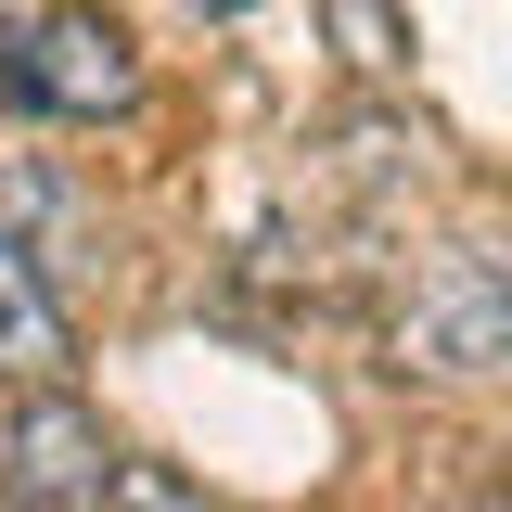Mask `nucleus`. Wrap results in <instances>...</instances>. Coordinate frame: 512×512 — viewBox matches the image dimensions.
<instances>
[{"label": "nucleus", "instance_id": "obj_4", "mask_svg": "<svg viewBox=\"0 0 512 512\" xmlns=\"http://www.w3.org/2000/svg\"><path fill=\"white\" fill-rule=\"evenodd\" d=\"M0 359H39V372L64 359V308L39 282V244L26 231H0Z\"/></svg>", "mask_w": 512, "mask_h": 512}, {"label": "nucleus", "instance_id": "obj_3", "mask_svg": "<svg viewBox=\"0 0 512 512\" xmlns=\"http://www.w3.org/2000/svg\"><path fill=\"white\" fill-rule=\"evenodd\" d=\"M103 474H116V448H103V423L64 384H39V397L0 410V500L13 512H90Z\"/></svg>", "mask_w": 512, "mask_h": 512}, {"label": "nucleus", "instance_id": "obj_5", "mask_svg": "<svg viewBox=\"0 0 512 512\" xmlns=\"http://www.w3.org/2000/svg\"><path fill=\"white\" fill-rule=\"evenodd\" d=\"M90 512H205V487H180L167 461H116V474H103V500H90Z\"/></svg>", "mask_w": 512, "mask_h": 512}, {"label": "nucleus", "instance_id": "obj_6", "mask_svg": "<svg viewBox=\"0 0 512 512\" xmlns=\"http://www.w3.org/2000/svg\"><path fill=\"white\" fill-rule=\"evenodd\" d=\"M320 26H333V39H346L359 64H397V39H410L397 13H359V0H346V13H320Z\"/></svg>", "mask_w": 512, "mask_h": 512}, {"label": "nucleus", "instance_id": "obj_2", "mask_svg": "<svg viewBox=\"0 0 512 512\" xmlns=\"http://www.w3.org/2000/svg\"><path fill=\"white\" fill-rule=\"evenodd\" d=\"M0 103H26V116H128L141 103V52L116 26H90V13L13 0L0 13Z\"/></svg>", "mask_w": 512, "mask_h": 512}, {"label": "nucleus", "instance_id": "obj_1", "mask_svg": "<svg viewBox=\"0 0 512 512\" xmlns=\"http://www.w3.org/2000/svg\"><path fill=\"white\" fill-rule=\"evenodd\" d=\"M512 359V269L487 244H448L410 269V308H397V372L423 384H474Z\"/></svg>", "mask_w": 512, "mask_h": 512}]
</instances>
